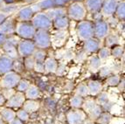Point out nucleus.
I'll use <instances>...</instances> for the list:
<instances>
[{"label":"nucleus","mask_w":125,"mask_h":124,"mask_svg":"<svg viewBox=\"0 0 125 124\" xmlns=\"http://www.w3.org/2000/svg\"><path fill=\"white\" fill-rule=\"evenodd\" d=\"M77 33L80 39L87 40L94 36V25L89 21H81L78 25Z\"/></svg>","instance_id":"obj_1"},{"label":"nucleus","mask_w":125,"mask_h":124,"mask_svg":"<svg viewBox=\"0 0 125 124\" xmlns=\"http://www.w3.org/2000/svg\"><path fill=\"white\" fill-rule=\"evenodd\" d=\"M68 15L73 20H82L86 16V7L80 2H75L70 5Z\"/></svg>","instance_id":"obj_2"},{"label":"nucleus","mask_w":125,"mask_h":124,"mask_svg":"<svg viewBox=\"0 0 125 124\" xmlns=\"http://www.w3.org/2000/svg\"><path fill=\"white\" fill-rule=\"evenodd\" d=\"M32 25L39 30H47L52 26V20L46 14L38 13L32 19Z\"/></svg>","instance_id":"obj_3"},{"label":"nucleus","mask_w":125,"mask_h":124,"mask_svg":"<svg viewBox=\"0 0 125 124\" xmlns=\"http://www.w3.org/2000/svg\"><path fill=\"white\" fill-rule=\"evenodd\" d=\"M16 31L20 37L24 38V39H31L34 37L36 32L33 25H29L25 22H21V23L18 24Z\"/></svg>","instance_id":"obj_4"},{"label":"nucleus","mask_w":125,"mask_h":124,"mask_svg":"<svg viewBox=\"0 0 125 124\" xmlns=\"http://www.w3.org/2000/svg\"><path fill=\"white\" fill-rule=\"evenodd\" d=\"M35 45L40 48H46L50 46L51 37L46 30H39L35 32Z\"/></svg>","instance_id":"obj_5"},{"label":"nucleus","mask_w":125,"mask_h":124,"mask_svg":"<svg viewBox=\"0 0 125 124\" xmlns=\"http://www.w3.org/2000/svg\"><path fill=\"white\" fill-rule=\"evenodd\" d=\"M20 81V76L14 72H8L4 73L1 81V86L4 88H11L17 86V84Z\"/></svg>","instance_id":"obj_6"},{"label":"nucleus","mask_w":125,"mask_h":124,"mask_svg":"<svg viewBox=\"0 0 125 124\" xmlns=\"http://www.w3.org/2000/svg\"><path fill=\"white\" fill-rule=\"evenodd\" d=\"M108 25L103 20H98L94 26V34L98 39H103L108 33Z\"/></svg>","instance_id":"obj_7"},{"label":"nucleus","mask_w":125,"mask_h":124,"mask_svg":"<svg viewBox=\"0 0 125 124\" xmlns=\"http://www.w3.org/2000/svg\"><path fill=\"white\" fill-rule=\"evenodd\" d=\"M35 50V45L30 40H23L19 44V53L21 56H29Z\"/></svg>","instance_id":"obj_8"},{"label":"nucleus","mask_w":125,"mask_h":124,"mask_svg":"<svg viewBox=\"0 0 125 124\" xmlns=\"http://www.w3.org/2000/svg\"><path fill=\"white\" fill-rule=\"evenodd\" d=\"M85 120V113L81 110H73L67 114L69 124H81Z\"/></svg>","instance_id":"obj_9"},{"label":"nucleus","mask_w":125,"mask_h":124,"mask_svg":"<svg viewBox=\"0 0 125 124\" xmlns=\"http://www.w3.org/2000/svg\"><path fill=\"white\" fill-rule=\"evenodd\" d=\"M116 0H106L104 4H102V12L105 17H110L115 12L117 7Z\"/></svg>","instance_id":"obj_10"},{"label":"nucleus","mask_w":125,"mask_h":124,"mask_svg":"<svg viewBox=\"0 0 125 124\" xmlns=\"http://www.w3.org/2000/svg\"><path fill=\"white\" fill-rule=\"evenodd\" d=\"M24 102H25V95L21 92H18L10 96L7 102V106L10 108H19L20 106L23 105Z\"/></svg>","instance_id":"obj_11"},{"label":"nucleus","mask_w":125,"mask_h":124,"mask_svg":"<svg viewBox=\"0 0 125 124\" xmlns=\"http://www.w3.org/2000/svg\"><path fill=\"white\" fill-rule=\"evenodd\" d=\"M12 60L7 56L0 57V74H4L12 68Z\"/></svg>","instance_id":"obj_12"},{"label":"nucleus","mask_w":125,"mask_h":124,"mask_svg":"<svg viewBox=\"0 0 125 124\" xmlns=\"http://www.w3.org/2000/svg\"><path fill=\"white\" fill-rule=\"evenodd\" d=\"M103 4V0H87L86 2V6L89 11L91 12H95L101 9Z\"/></svg>","instance_id":"obj_13"},{"label":"nucleus","mask_w":125,"mask_h":124,"mask_svg":"<svg viewBox=\"0 0 125 124\" xmlns=\"http://www.w3.org/2000/svg\"><path fill=\"white\" fill-rule=\"evenodd\" d=\"M99 46L100 43L97 39H88L86 40L85 42V50L87 52H94L99 49Z\"/></svg>","instance_id":"obj_14"},{"label":"nucleus","mask_w":125,"mask_h":124,"mask_svg":"<svg viewBox=\"0 0 125 124\" xmlns=\"http://www.w3.org/2000/svg\"><path fill=\"white\" fill-rule=\"evenodd\" d=\"M32 15H33V12H32L31 7H25L19 11L18 18L20 21L24 22V21L30 20L32 18Z\"/></svg>","instance_id":"obj_15"},{"label":"nucleus","mask_w":125,"mask_h":124,"mask_svg":"<svg viewBox=\"0 0 125 124\" xmlns=\"http://www.w3.org/2000/svg\"><path fill=\"white\" fill-rule=\"evenodd\" d=\"M88 93L92 95H95L97 93H99L102 91V86L99 81H91L88 82Z\"/></svg>","instance_id":"obj_16"},{"label":"nucleus","mask_w":125,"mask_h":124,"mask_svg":"<svg viewBox=\"0 0 125 124\" xmlns=\"http://www.w3.org/2000/svg\"><path fill=\"white\" fill-rule=\"evenodd\" d=\"M1 117L3 118V120L4 122H10L16 117V113L9 108H4V109L1 110Z\"/></svg>","instance_id":"obj_17"},{"label":"nucleus","mask_w":125,"mask_h":124,"mask_svg":"<svg viewBox=\"0 0 125 124\" xmlns=\"http://www.w3.org/2000/svg\"><path fill=\"white\" fill-rule=\"evenodd\" d=\"M54 25L59 30H65L68 26V19L64 16L59 17L54 19Z\"/></svg>","instance_id":"obj_18"},{"label":"nucleus","mask_w":125,"mask_h":124,"mask_svg":"<svg viewBox=\"0 0 125 124\" xmlns=\"http://www.w3.org/2000/svg\"><path fill=\"white\" fill-rule=\"evenodd\" d=\"M0 31L4 32V34L7 33H12L14 31V25L11 20L4 21L0 25Z\"/></svg>","instance_id":"obj_19"},{"label":"nucleus","mask_w":125,"mask_h":124,"mask_svg":"<svg viewBox=\"0 0 125 124\" xmlns=\"http://www.w3.org/2000/svg\"><path fill=\"white\" fill-rule=\"evenodd\" d=\"M65 14V10L62 8H56V9H52V10H48L46 15L49 19L52 20V19H55L59 17L64 16Z\"/></svg>","instance_id":"obj_20"},{"label":"nucleus","mask_w":125,"mask_h":124,"mask_svg":"<svg viewBox=\"0 0 125 124\" xmlns=\"http://www.w3.org/2000/svg\"><path fill=\"white\" fill-rule=\"evenodd\" d=\"M101 66H102V60L96 57V56H93L89 60V69L92 72H96V71L100 69Z\"/></svg>","instance_id":"obj_21"},{"label":"nucleus","mask_w":125,"mask_h":124,"mask_svg":"<svg viewBox=\"0 0 125 124\" xmlns=\"http://www.w3.org/2000/svg\"><path fill=\"white\" fill-rule=\"evenodd\" d=\"M40 96V90L35 86H30L26 90V97L30 100H35Z\"/></svg>","instance_id":"obj_22"},{"label":"nucleus","mask_w":125,"mask_h":124,"mask_svg":"<svg viewBox=\"0 0 125 124\" xmlns=\"http://www.w3.org/2000/svg\"><path fill=\"white\" fill-rule=\"evenodd\" d=\"M45 65V70H46L47 72H56V69L58 67L56 60L52 58H49L46 60V62H44Z\"/></svg>","instance_id":"obj_23"},{"label":"nucleus","mask_w":125,"mask_h":124,"mask_svg":"<svg viewBox=\"0 0 125 124\" xmlns=\"http://www.w3.org/2000/svg\"><path fill=\"white\" fill-rule=\"evenodd\" d=\"M39 108V103L36 102L33 100H30L25 102L24 104V110L26 111L27 113H31V112H35Z\"/></svg>","instance_id":"obj_24"},{"label":"nucleus","mask_w":125,"mask_h":124,"mask_svg":"<svg viewBox=\"0 0 125 124\" xmlns=\"http://www.w3.org/2000/svg\"><path fill=\"white\" fill-rule=\"evenodd\" d=\"M67 38V32L64 31V30H60L58 32L54 33L53 39H52V42L57 45H61L64 42L65 39Z\"/></svg>","instance_id":"obj_25"},{"label":"nucleus","mask_w":125,"mask_h":124,"mask_svg":"<svg viewBox=\"0 0 125 124\" xmlns=\"http://www.w3.org/2000/svg\"><path fill=\"white\" fill-rule=\"evenodd\" d=\"M106 45L107 46H113L118 44L119 37L116 34H110V35L106 36Z\"/></svg>","instance_id":"obj_26"},{"label":"nucleus","mask_w":125,"mask_h":124,"mask_svg":"<svg viewBox=\"0 0 125 124\" xmlns=\"http://www.w3.org/2000/svg\"><path fill=\"white\" fill-rule=\"evenodd\" d=\"M97 105H98V104L96 103L94 101H93V100H88V101H86L85 102H84L82 106H83L84 110H85L88 114H89L92 110L94 109V108H95Z\"/></svg>","instance_id":"obj_27"},{"label":"nucleus","mask_w":125,"mask_h":124,"mask_svg":"<svg viewBox=\"0 0 125 124\" xmlns=\"http://www.w3.org/2000/svg\"><path fill=\"white\" fill-rule=\"evenodd\" d=\"M88 93H88V86L85 85V84H81L76 88V95H79L81 97H85Z\"/></svg>","instance_id":"obj_28"},{"label":"nucleus","mask_w":125,"mask_h":124,"mask_svg":"<svg viewBox=\"0 0 125 124\" xmlns=\"http://www.w3.org/2000/svg\"><path fill=\"white\" fill-rule=\"evenodd\" d=\"M71 105H72V107H73L74 108H81V107H82V105H83L82 97H81L79 95L73 96L71 100Z\"/></svg>","instance_id":"obj_29"},{"label":"nucleus","mask_w":125,"mask_h":124,"mask_svg":"<svg viewBox=\"0 0 125 124\" xmlns=\"http://www.w3.org/2000/svg\"><path fill=\"white\" fill-rule=\"evenodd\" d=\"M111 120V115L108 113L101 114L97 118V121L100 124H108Z\"/></svg>","instance_id":"obj_30"},{"label":"nucleus","mask_w":125,"mask_h":124,"mask_svg":"<svg viewBox=\"0 0 125 124\" xmlns=\"http://www.w3.org/2000/svg\"><path fill=\"white\" fill-rule=\"evenodd\" d=\"M116 14L117 17H118L120 19H124V16H125V7H124V2L121 3L120 4H117V7H116Z\"/></svg>","instance_id":"obj_31"},{"label":"nucleus","mask_w":125,"mask_h":124,"mask_svg":"<svg viewBox=\"0 0 125 124\" xmlns=\"http://www.w3.org/2000/svg\"><path fill=\"white\" fill-rule=\"evenodd\" d=\"M110 53H111V51L108 49V47L102 48V49L99 51V57L98 58L100 59L101 60H104L109 57Z\"/></svg>","instance_id":"obj_32"},{"label":"nucleus","mask_w":125,"mask_h":124,"mask_svg":"<svg viewBox=\"0 0 125 124\" xmlns=\"http://www.w3.org/2000/svg\"><path fill=\"white\" fill-rule=\"evenodd\" d=\"M119 82H120V78H119L117 75H112V76H109L107 80V84L111 87H115V86L119 85Z\"/></svg>","instance_id":"obj_33"},{"label":"nucleus","mask_w":125,"mask_h":124,"mask_svg":"<svg viewBox=\"0 0 125 124\" xmlns=\"http://www.w3.org/2000/svg\"><path fill=\"white\" fill-rule=\"evenodd\" d=\"M54 5L53 0H43L39 4L40 9H50Z\"/></svg>","instance_id":"obj_34"},{"label":"nucleus","mask_w":125,"mask_h":124,"mask_svg":"<svg viewBox=\"0 0 125 124\" xmlns=\"http://www.w3.org/2000/svg\"><path fill=\"white\" fill-rule=\"evenodd\" d=\"M101 114H102V108H101V106L97 105L94 108V109L92 110L88 114H89L90 118H92V119H97Z\"/></svg>","instance_id":"obj_35"},{"label":"nucleus","mask_w":125,"mask_h":124,"mask_svg":"<svg viewBox=\"0 0 125 124\" xmlns=\"http://www.w3.org/2000/svg\"><path fill=\"white\" fill-rule=\"evenodd\" d=\"M19 86H18V90L19 92H24V91H26L27 88L30 87V84L29 82L27 81H19V82L18 83Z\"/></svg>","instance_id":"obj_36"},{"label":"nucleus","mask_w":125,"mask_h":124,"mask_svg":"<svg viewBox=\"0 0 125 124\" xmlns=\"http://www.w3.org/2000/svg\"><path fill=\"white\" fill-rule=\"evenodd\" d=\"M98 102L100 105L105 106L108 102V95L106 93H102L101 95L98 97Z\"/></svg>","instance_id":"obj_37"},{"label":"nucleus","mask_w":125,"mask_h":124,"mask_svg":"<svg viewBox=\"0 0 125 124\" xmlns=\"http://www.w3.org/2000/svg\"><path fill=\"white\" fill-rule=\"evenodd\" d=\"M111 72V68L108 66L100 67V74L102 77H108V75H110Z\"/></svg>","instance_id":"obj_38"},{"label":"nucleus","mask_w":125,"mask_h":124,"mask_svg":"<svg viewBox=\"0 0 125 124\" xmlns=\"http://www.w3.org/2000/svg\"><path fill=\"white\" fill-rule=\"evenodd\" d=\"M112 55L115 58H119L123 54V48L122 46H115L112 50Z\"/></svg>","instance_id":"obj_39"},{"label":"nucleus","mask_w":125,"mask_h":124,"mask_svg":"<svg viewBox=\"0 0 125 124\" xmlns=\"http://www.w3.org/2000/svg\"><path fill=\"white\" fill-rule=\"evenodd\" d=\"M17 116H18V119L22 122H25V121L28 120V113L26 111H25L24 109H21L19 110V112L17 113Z\"/></svg>","instance_id":"obj_40"},{"label":"nucleus","mask_w":125,"mask_h":124,"mask_svg":"<svg viewBox=\"0 0 125 124\" xmlns=\"http://www.w3.org/2000/svg\"><path fill=\"white\" fill-rule=\"evenodd\" d=\"M45 57H46V52L43 51H37L34 53V58L37 60V61H44Z\"/></svg>","instance_id":"obj_41"},{"label":"nucleus","mask_w":125,"mask_h":124,"mask_svg":"<svg viewBox=\"0 0 125 124\" xmlns=\"http://www.w3.org/2000/svg\"><path fill=\"white\" fill-rule=\"evenodd\" d=\"M34 68L38 72H44L45 71V65L43 61H36L35 64H34Z\"/></svg>","instance_id":"obj_42"},{"label":"nucleus","mask_w":125,"mask_h":124,"mask_svg":"<svg viewBox=\"0 0 125 124\" xmlns=\"http://www.w3.org/2000/svg\"><path fill=\"white\" fill-rule=\"evenodd\" d=\"M34 64H35V60H34L32 58H31V57H30V58H27L26 60H25V65L28 69L33 68Z\"/></svg>","instance_id":"obj_43"},{"label":"nucleus","mask_w":125,"mask_h":124,"mask_svg":"<svg viewBox=\"0 0 125 124\" xmlns=\"http://www.w3.org/2000/svg\"><path fill=\"white\" fill-rule=\"evenodd\" d=\"M65 69H66V66H65L64 65H61V66H59V67H57V69H56L57 73H58V74H63Z\"/></svg>","instance_id":"obj_44"},{"label":"nucleus","mask_w":125,"mask_h":124,"mask_svg":"<svg viewBox=\"0 0 125 124\" xmlns=\"http://www.w3.org/2000/svg\"><path fill=\"white\" fill-rule=\"evenodd\" d=\"M16 10V7L13 6V5H9V6H6L5 8H4V10L6 11V12H11V11H14V10Z\"/></svg>","instance_id":"obj_45"},{"label":"nucleus","mask_w":125,"mask_h":124,"mask_svg":"<svg viewBox=\"0 0 125 124\" xmlns=\"http://www.w3.org/2000/svg\"><path fill=\"white\" fill-rule=\"evenodd\" d=\"M5 40H6V39H5V34L0 31V44L4 43V42H5Z\"/></svg>","instance_id":"obj_46"},{"label":"nucleus","mask_w":125,"mask_h":124,"mask_svg":"<svg viewBox=\"0 0 125 124\" xmlns=\"http://www.w3.org/2000/svg\"><path fill=\"white\" fill-rule=\"evenodd\" d=\"M54 4H57V5H63L66 3V0H53Z\"/></svg>","instance_id":"obj_47"},{"label":"nucleus","mask_w":125,"mask_h":124,"mask_svg":"<svg viewBox=\"0 0 125 124\" xmlns=\"http://www.w3.org/2000/svg\"><path fill=\"white\" fill-rule=\"evenodd\" d=\"M5 99H6V98L4 97V94L0 93V106L4 105V104L5 103Z\"/></svg>","instance_id":"obj_48"},{"label":"nucleus","mask_w":125,"mask_h":124,"mask_svg":"<svg viewBox=\"0 0 125 124\" xmlns=\"http://www.w3.org/2000/svg\"><path fill=\"white\" fill-rule=\"evenodd\" d=\"M10 124H23V123H22V122H21L19 119L15 118V119H13V120L10 122Z\"/></svg>","instance_id":"obj_49"},{"label":"nucleus","mask_w":125,"mask_h":124,"mask_svg":"<svg viewBox=\"0 0 125 124\" xmlns=\"http://www.w3.org/2000/svg\"><path fill=\"white\" fill-rule=\"evenodd\" d=\"M5 18H6V15L4 14V13H0V24H2L4 22Z\"/></svg>","instance_id":"obj_50"},{"label":"nucleus","mask_w":125,"mask_h":124,"mask_svg":"<svg viewBox=\"0 0 125 124\" xmlns=\"http://www.w3.org/2000/svg\"><path fill=\"white\" fill-rule=\"evenodd\" d=\"M4 1H5V2L8 3V4H12L14 0H4Z\"/></svg>","instance_id":"obj_51"},{"label":"nucleus","mask_w":125,"mask_h":124,"mask_svg":"<svg viewBox=\"0 0 125 124\" xmlns=\"http://www.w3.org/2000/svg\"><path fill=\"white\" fill-rule=\"evenodd\" d=\"M0 124H4V121L3 120V118L0 116Z\"/></svg>","instance_id":"obj_52"},{"label":"nucleus","mask_w":125,"mask_h":124,"mask_svg":"<svg viewBox=\"0 0 125 124\" xmlns=\"http://www.w3.org/2000/svg\"><path fill=\"white\" fill-rule=\"evenodd\" d=\"M3 1H4V0H0V4H1V3H3Z\"/></svg>","instance_id":"obj_53"},{"label":"nucleus","mask_w":125,"mask_h":124,"mask_svg":"<svg viewBox=\"0 0 125 124\" xmlns=\"http://www.w3.org/2000/svg\"><path fill=\"white\" fill-rule=\"evenodd\" d=\"M75 1H81V0H75Z\"/></svg>","instance_id":"obj_54"},{"label":"nucleus","mask_w":125,"mask_h":124,"mask_svg":"<svg viewBox=\"0 0 125 124\" xmlns=\"http://www.w3.org/2000/svg\"><path fill=\"white\" fill-rule=\"evenodd\" d=\"M88 124H94V123H88Z\"/></svg>","instance_id":"obj_55"},{"label":"nucleus","mask_w":125,"mask_h":124,"mask_svg":"<svg viewBox=\"0 0 125 124\" xmlns=\"http://www.w3.org/2000/svg\"><path fill=\"white\" fill-rule=\"evenodd\" d=\"M28 1H30V0H28Z\"/></svg>","instance_id":"obj_56"}]
</instances>
